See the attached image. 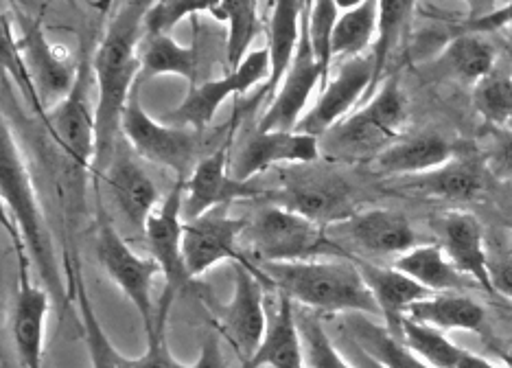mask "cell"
I'll list each match as a JSON object with an SVG mask.
<instances>
[{
    "instance_id": "cell-1",
    "label": "cell",
    "mask_w": 512,
    "mask_h": 368,
    "mask_svg": "<svg viewBox=\"0 0 512 368\" xmlns=\"http://www.w3.org/2000/svg\"><path fill=\"white\" fill-rule=\"evenodd\" d=\"M151 3L134 0L114 11L99 49L92 57L97 82V160L106 171L114 160L116 136L121 134L123 114L141 75V44L145 38V16Z\"/></svg>"
},
{
    "instance_id": "cell-2",
    "label": "cell",
    "mask_w": 512,
    "mask_h": 368,
    "mask_svg": "<svg viewBox=\"0 0 512 368\" xmlns=\"http://www.w3.org/2000/svg\"><path fill=\"white\" fill-rule=\"evenodd\" d=\"M256 272L263 274L261 279L272 290L313 312L381 316L362 272L351 259L261 263Z\"/></svg>"
},
{
    "instance_id": "cell-3",
    "label": "cell",
    "mask_w": 512,
    "mask_h": 368,
    "mask_svg": "<svg viewBox=\"0 0 512 368\" xmlns=\"http://www.w3.org/2000/svg\"><path fill=\"white\" fill-rule=\"evenodd\" d=\"M407 123V99L397 77L383 82L351 117L320 138L322 154L333 160H375L397 143Z\"/></svg>"
},
{
    "instance_id": "cell-4",
    "label": "cell",
    "mask_w": 512,
    "mask_h": 368,
    "mask_svg": "<svg viewBox=\"0 0 512 368\" xmlns=\"http://www.w3.org/2000/svg\"><path fill=\"white\" fill-rule=\"evenodd\" d=\"M0 193H3L7 211L20 228L22 244L29 250L44 283L51 290L60 292L62 279L60 270L55 266L49 228H46V220L42 215L38 193L36 187H33L27 163L22 158L20 147L7 123L3 125V152H0Z\"/></svg>"
},
{
    "instance_id": "cell-5",
    "label": "cell",
    "mask_w": 512,
    "mask_h": 368,
    "mask_svg": "<svg viewBox=\"0 0 512 368\" xmlns=\"http://www.w3.org/2000/svg\"><path fill=\"white\" fill-rule=\"evenodd\" d=\"M327 230L298 213L265 204L248 222L246 237L261 263L313 261L331 255L348 259L346 250L329 237Z\"/></svg>"
},
{
    "instance_id": "cell-6",
    "label": "cell",
    "mask_w": 512,
    "mask_h": 368,
    "mask_svg": "<svg viewBox=\"0 0 512 368\" xmlns=\"http://www.w3.org/2000/svg\"><path fill=\"white\" fill-rule=\"evenodd\" d=\"M92 84H97L95 71L84 55L71 92L46 112V123L55 141L79 169L95 167L97 160V108L90 103Z\"/></svg>"
},
{
    "instance_id": "cell-7",
    "label": "cell",
    "mask_w": 512,
    "mask_h": 368,
    "mask_svg": "<svg viewBox=\"0 0 512 368\" xmlns=\"http://www.w3.org/2000/svg\"><path fill=\"white\" fill-rule=\"evenodd\" d=\"M138 88L141 86H136L125 108L121 132L138 156L184 176L193 167L195 156L200 152V132L151 119L143 110L141 99H138Z\"/></svg>"
},
{
    "instance_id": "cell-8",
    "label": "cell",
    "mask_w": 512,
    "mask_h": 368,
    "mask_svg": "<svg viewBox=\"0 0 512 368\" xmlns=\"http://www.w3.org/2000/svg\"><path fill=\"white\" fill-rule=\"evenodd\" d=\"M265 204L281 206L324 228L346 222L353 209V189L337 174H296L281 189H270Z\"/></svg>"
},
{
    "instance_id": "cell-9",
    "label": "cell",
    "mask_w": 512,
    "mask_h": 368,
    "mask_svg": "<svg viewBox=\"0 0 512 368\" xmlns=\"http://www.w3.org/2000/svg\"><path fill=\"white\" fill-rule=\"evenodd\" d=\"M267 77H270V53H267L265 46V49L250 51L237 71H230L226 77L211 79V82L189 88L180 106L167 114L169 125L202 132L213 123L215 114L224 106L228 97L243 95L252 86L267 82Z\"/></svg>"
},
{
    "instance_id": "cell-10",
    "label": "cell",
    "mask_w": 512,
    "mask_h": 368,
    "mask_svg": "<svg viewBox=\"0 0 512 368\" xmlns=\"http://www.w3.org/2000/svg\"><path fill=\"white\" fill-rule=\"evenodd\" d=\"M377 92L375 82V60L366 53L353 60H344L337 66L335 75H331L329 84L320 90V99L316 101L302 121L298 123V132L322 138L331 132L337 123L357 110L359 101L364 97H372Z\"/></svg>"
},
{
    "instance_id": "cell-11",
    "label": "cell",
    "mask_w": 512,
    "mask_h": 368,
    "mask_svg": "<svg viewBox=\"0 0 512 368\" xmlns=\"http://www.w3.org/2000/svg\"><path fill=\"white\" fill-rule=\"evenodd\" d=\"M265 281L250 261H235V292L230 303L221 309L219 329L232 342L243 364L259 351L267 329V292ZM241 364V366H243Z\"/></svg>"
},
{
    "instance_id": "cell-12",
    "label": "cell",
    "mask_w": 512,
    "mask_h": 368,
    "mask_svg": "<svg viewBox=\"0 0 512 368\" xmlns=\"http://www.w3.org/2000/svg\"><path fill=\"white\" fill-rule=\"evenodd\" d=\"M228 149L230 138L217 147L213 154L197 160L191 178L184 182V222H193L197 217L215 209H226L237 200H265L270 189L254 187L250 182H239L228 171Z\"/></svg>"
},
{
    "instance_id": "cell-13",
    "label": "cell",
    "mask_w": 512,
    "mask_h": 368,
    "mask_svg": "<svg viewBox=\"0 0 512 368\" xmlns=\"http://www.w3.org/2000/svg\"><path fill=\"white\" fill-rule=\"evenodd\" d=\"M97 257L101 268L116 283V287L130 298V303L141 314L145 331H151L156 322V305L151 298V285L160 272L158 263L151 257H138L136 252L125 244L112 224H101L97 237Z\"/></svg>"
},
{
    "instance_id": "cell-14",
    "label": "cell",
    "mask_w": 512,
    "mask_h": 368,
    "mask_svg": "<svg viewBox=\"0 0 512 368\" xmlns=\"http://www.w3.org/2000/svg\"><path fill=\"white\" fill-rule=\"evenodd\" d=\"M16 42L36 95V108L42 110L51 103L57 106L71 92L79 64H73L64 49L46 40L40 20L22 22V36Z\"/></svg>"
},
{
    "instance_id": "cell-15",
    "label": "cell",
    "mask_w": 512,
    "mask_h": 368,
    "mask_svg": "<svg viewBox=\"0 0 512 368\" xmlns=\"http://www.w3.org/2000/svg\"><path fill=\"white\" fill-rule=\"evenodd\" d=\"M316 88H324V77L313 57L307 36V11L302 18L300 44L285 79L270 99V106L259 121V132H294L305 117V108Z\"/></svg>"
},
{
    "instance_id": "cell-16",
    "label": "cell",
    "mask_w": 512,
    "mask_h": 368,
    "mask_svg": "<svg viewBox=\"0 0 512 368\" xmlns=\"http://www.w3.org/2000/svg\"><path fill=\"white\" fill-rule=\"evenodd\" d=\"M248 222L243 217H230L224 209H215L193 222H184L182 252L186 272L200 279L221 261H239L237 241L246 233Z\"/></svg>"
},
{
    "instance_id": "cell-17",
    "label": "cell",
    "mask_w": 512,
    "mask_h": 368,
    "mask_svg": "<svg viewBox=\"0 0 512 368\" xmlns=\"http://www.w3.org/2000/svg\"><path fill=\"white\" fill-rule=\"evenodd\" d=\"M184 180L180 178L176 187L169 191L165 200L160 202L154 215L149 217L145 226L147 246L151 259L158 263L160 274L165 276V294H176L191 281L186 272L184 252H182V235H184Z\"/></svg>"
},
{
    "instance_id": "cell-18",
    "label": "cell",
    "mask_w": 512,
    "mask_h": 368,
    "mask_svg": "<svg viewBox=\"0 0 512 368\" xmlns=\"http://www.w3.org/2000/svg\"><path fill=\"white\" fill-rule=\"evenodd\" d=\"M438 246L460 274L475 281L486 292H493L491 259L486 255L482 224L469 211H440L432 220Z\"/></svg>"
},
{
    "instance_id": "cell-19",
    "label": "cell",
    "mask_w": 512,
    "mask_h": 368,
    "mask_svg": "<svg viewBox=\"0 0 512 368\" xmlns=\"http://www.w3.org/2000/svg\"><path fill=\"white\" fill-rule=\"evenodd\" d=\"M320 138L294 132H259L252 134L237 152L230 174L239 182H250L276 165H311L320 158Z\"/></svg>"
},
{
    "instance_id": "cell-20",
    "label": "cell",
    "mask_w": 512,
    "mask_h": 368,
    "mask_svg": "<svg viewBox=\"0 0 512 368\" xmlns=\"http://www.w3.org/2000/svg\"><path fill=\"white\" fill-rule=\"evenodd\" d=\"M18 296L14 309V342L18 358L25 368H42V349H44V322L49 312V292L40 285L31 283L29 276V257L25 255V244H18Z\"/></svg>"
},
{
    "instance_id": "cell-21",
    "label": "cell",
    "mask_w": 512,
    "mask_h": 368,
    "mask_svg": "<svg viewBox=\"0 0 512 368\" xmlns=\"http://www.w3.org/2000/svg\"><path fill=\"white\" fill-rule=\"evenodd\" d=\"M458 156V145L438 132H418L401 136L386 152L372 160V169L379 176L412 178L429 174Z\"/></svg>"
},
{
    "instance_id": "cell-22",
    "label": "cell",
    "mask_w": 512,
    "mask_h": 368,
    "mask_svg": "<svg viewBox=\"0 0 512 368\" xmlns=\"http://www.w3.org/2000/svg\"><path fill=\"white\" fill-rule=\"evenodd\" d=\"M335 233H342L370 255H405L416 248V233L410 220L399 211L368 209L357 211L346 222L335 224Z\"/></svg>"
},
{
    "instance_id": "cell-23",
    "label": "cell",
    "mask_w": 512,
    "mask_h": 368,
    "mask_svg": "<svg viewBox=\"0 0 512 368\" xmlns=\"http://www.w3.org/2000/svg\"><path fill=\"white\" fill-rule=\"evenodd\" d=\"M241 368H307L294 303L281 292L267 294V329L259 351Z\"/></svg>"
},
{
    "instance_id": "cell-24",
    "label": "cell",
    "mask_w": 512,
    "mask_h": 368,
    "mask_svg": "<svg viewBox=\"0 0 512 368\" xmlns=\"http://www.w3.org/2000/svg\"><path fill=\"white\" fill-rule=\"evenodd\" d=\"M486 160L477 156H456L451 163L442 165L429 174L401 178V187L425 198L467 202L486 191L488 184Z\"/></svg>"
},
{
    "instance_id": "cell-25",
    "label": "cell",
    "mask_w": 512,
    "mask_h": 368,
    "mask_svg": "<svg viewBox=\"0 0 512 368\" xmlns=\"http://www.w3.org/2000/svg\"><path fill=\"white\" fill-rule=\"evenodd\" d=\"M355 263L364 276L372 298H375L381 318L386 322V329L394 338L401 340V325L405 320L407 309L416 305L418 301H423V298L432 296V292H429L421 283H416L412 276L399 272L394 266L383 268L368 261H355Z\"/></svg>"
},
{
    "instance_id": "cell-26",
    "label": "cell",
    "mask_w": 512,
    "mask_h": 368,
    "mask_svg": "<svg viewBox=\"0 0 512 368\" xmlns=\"http://www.w3.org/2000/svg\"><path fill=\"white\" fill-rule=\"evenodd\" d=\"M106 184L127 222L145 233L149 217L160 206L156 184L147 176V171L138 167L132 158L116 156L106 171Z\"/></svg>"
},
{
    "instance_id": "cell-27",
    "label": "cell",
    "mask_w": 512,
    "mask_h": 368,
    "mask_svg": "<svg viewBox=\"0 0 512 368\" xmlns=\"http://www.w3.org/2000/svg\"><path fill=\"white\" fill-rule=\"evenodd\" d=\"M305 3L296 0H281L272 5L270 16V36H267V53H270V77L265 82V95L274 97V92L281 86L289 66H292L300 33H302V18H305Z\"/></svg>"
},
{
    "instance_id": "cell-28",
    "label": "cell",
    "mask_w": 512,
    "mask_h": 368,
    "mask_svg": "<svg viewBox=\"0 0 512 368\" xmlns=\"http://www.w3.org/2000/svg\"><path fill=\"white\" fill-rule=\"evenodd\" d=\"M405 318L438 331L482 333L486 327L484 307L464 294H432L407 309Z\"/></svg>"
},
{
    "instance_id": "cell-29",
    "label": "cell",
    "mask_w": 512,
    "mask_h": 368,
    "mask_svg": "<svg viewBox=\"0 0 512 368\" xmlns=\"http://www.w3.org/2000/svg\"><path fill=\"white\" fill-rule=\"evenodd\" d=\"M176 75L189 82V88L197 86L200 75V49L197 44L182 46L171 36H145L141 44V75L138 86L147 79Z\"/></svg>"
},
{
    "instance_id": "cell-30",
    "label": "cell",
    "mask_w": 512,
    "mask_h": 368,
    "mask_svg": "<svg viewBox=\"0 0 512 368\" xmlns=\"http://www.w3.org/2000/svg\"><path fill=\"white\" fill-rule=\"evenodd\" d=\"M394 268L412 276L416 283L427 287L432 294H460L469 287L467 276L456 270L438 244L412 248L410 252L397 257Z\"/></svg>"
},
{
    "instance_id": "cell-31",
    "label": "cell",
    "mask_w": 512,
    "mask_h": 368,
    "mask_svg": "<svg viewBox=\"0 0 512 368\" xmlns=\"http://www.w3.org/2000/svg\"><path fill=\"white\" fill-rule=\"evenodd\" d=\"M342 329L383 368H434L418 358L410 347H405V342L394 338L386 325H377L370 316L351 314L344 320Z\"/></svg>"
},
{
    "instance_id": "cell-32",
    "label": "cell",
    "mask_w": 512,
    "mask_h": 368,
    "mask_svg": "<svg viewBox=\"0 0 512 368\" xmlns=\"http://www.w3.org/2000/svg\"><path fill=\"white\" fill-rule=\"evenodd\" d=\"M495 46L480 33H460L442 51L438 66L449 77L464 84L477 86L491 73H495Z\"/></svg>"
},
{
    "instance_id": "cell-33",
    "label": "cell",
    "mask_w": 512,
    "mask_h": 368,
    "mask_svg": "<svg viewBox=\"0 0 512 368\" xmlns=\"http://www.w3.org/2000/svg\"><path fill=\"white\" fill-rule=\"evenodd\" d=\"M379 31V3L364 0L344 9L333 29V60H353L372 51Z\"/></svg>"
},
{
    "instance_id": "cell-34",
    "label": "cell",
    "mask_w": 512,
    "mask_h": 368,
    "mask_svg": "<svg viewBox=\"0 0 512 368\" xmlns=\"http://www.w3.org/2000/svg\"><path fill=\"white\" fill-rule=\"evenodd\" d=\"M71 290L77 298V309L81 318V329H84V338L88 344L92 368H132V360L114 347L108 333L103 331L101 320L95 314V307L86 290V283L81 279V270L73 268L71 272Z\"/></svg>"
},
{
    "instance_id": "cell-35",
    "label": "cell",
    "mask_w": 512,
    "mask_h": 368,
    "mask_svg": "<svg viewBox=\"0 0 512 368\" xmlns=\"http://www.w3.org/2000/svg\"><path fill=\"white\" fill-rule=\"evenodd\" d=\"M259 7L261 5L254 0H219L211 11V16L228 25L226 55L230 71H237L241 62L250 55L248 49L261 29Z\"/></svg>"
},
{
    "instance_id": "cell-36",
    "label": "cell",
    "mask_w": 512,
    "mask_h": 368,
    "mask_svg": "<svg viewBox=\"0 0 512 368\" xmlns=\"http://www.w3.org/2000/svg\"><path fill=\"white\" fill-rule=\"evenodd\" d=\"M412 11L414 3H410V0H383V3H379V31L370 51L372 60H375L377 86L381 84L383 75H386V64L390 62L392 53L397 51L403 33L407 25H410Z\"/></svg>"
},
{
    "instance_id": "cell-37",
    "label": "cell",
    "mask_w": 512,
    "mask_h": 368,
    "mask_svg": "<svg viewBox=\"0 0 512 368\" xmlns=\"http://www.w3.org/2000/svg\"><path fill=\"white\" fill-rule=\"evenodd\" d=\"M401 342H405V347H410L418 358H423L434 368H458L464 353V349L456 347L442 331L418 325V322L407 318L401 325Z\"/></svg>"
},
{
    "instance_id": "cell-38",
    "label": "cell",
    "mask_w": 512,
    "mask_h": 368,
    "mask_svg": "<svg viewBox=\"0 0 512 368\" xmlns=\"http://www.w3.org/2000/svg\"><path fill=\"white\" fill-rule=\"evenodd\" d=\"M473 106L486 125L506 130L512 125V77L491 73L473 88Z\"/></svg>"
},
{
    "instance_id": "cell-39",
    "label": "cell",
    "mask_w": 512,
    "mask_h": 368,
    "mask_svg": "<svg viewBox=\"0 0 512 368\" xmlns=\"http://www.w3.org/2000/svg\"><path fill=\"white\" fill-rule=\"evenodd\" d=\"M340 5L335 0H318V3H309L307 11V36L313 57L322 71L324 86L331 79V64H333V29L335 22L340 18ZM324 90V88H322Z\"/></svg>"
},
{
    "instance_id": "cell-40",
    "label": "cell",
    "mask_w": 512,
    "mask_h": 368,
    "mask_svg": "<svg viewBox=\"0 0 512 368\" xmlns=\"http://www.w3.org/2000/svg\"><path fill=\"white\" fill-rule=\"evenodd\" d=\"M298 329L307 368H355L344 358V353L337 347V342L329 336V331L324 329L318 316L300 314Z\"/></svg>"
},
{
    "instance_id": "cell-41",
    "label": "cell",
    "mask_w": 512,
    "mask_h": 368,
    "mask_svg": "<svg viewBox=\"0 0 512 368\" xmlns=\"http://www.w3.org/2000/svg\"><path fill=\"white\" fill-rule=\"evenodd\" d=\"M173 303V296L162 292L158 307H156V322L151 331H147V349L141 358L132 360V368H195L189 364H182L171 353L167 342V316Z\"/></svg>"
},
{
    "instance_id": "cell-42",
    "label": "cell",
    "mask_w": 512,
    "mask_h": 368,
    "mask_svg": "<svg viewBox=\"0 0 512 368\" xmlns=\"http://www.w3.org/2000/svg\"><path fill=\"white\" fill-rule=\"evenodd\" d=\"M215 0H165V3H151L145 16V36H169L171 29L184 18L197 16L208 11L211 14Z\"/></svg>"
},
{
    "instance_id": "cell-43",
    "label": "cell",
    "mask_w": 512,
    "mask_h": 368,
    "mask_svg": "<svg viewBox=\"0 0 512 368\" xmlns=\"http://www.w3.org/2000/svg\"><path fill=\"white\" fill-rule=\"evenodd\" d=\"M486 167L493 176L502 180H512V125L502 130L499 138L495 141L491 154L486 158Z\"/></svg>"
},
{
    "instance_id": "cell-44",
    "label": "cell",
    "mask_w": 512,
    "mask_h": 368,
    "mask_svg": "<svg viewBox=\"0 0 512 368\" xmlns=\"http://www.w3.org/2000/svg\"><path fill=\"white\" fill-rule=\"evenodd\" d=\"M337 347H340L344 358L355 368H383L375 358H370V355L362 347H359V344L351 336H348L344 329H340V336H337Z\"/></svg>"
},
{
    "instance_id": "cell-45",
    "label": "cell",
    "mask_w": 512,
    "mask_h": 368,
    "mask_svg": "<svg viewBox=\"0 0 512 368\" xmlns=\"http://www.w3.org/2000/svg\"><path fill=\"white\" fill-rule=\"evenodd\" d=\"M491 283L495 294L512 301V257L491 261Z\"/></svg>"
},
{
    "instance_id": "cell-46",
    "label": "cell",
    "mask_w": 512,
    "mask_h": 368,
    "mask_svg": "<svg viewBox=\"0 0 512 368\" xmlns=\"http://www.w3.org/2000/svg\"><path fill=\"white\" fill-rule=\"evenodd\" d=\"M195 368H228L224 353H221L217 338H206L202 344L200 360H197Z\"/></svg>"
},
{
    "instance_id": "cell-47",
    "label": "cell",
    "mask_w": 512,
    "mask_h": 368,
    "mask_svg": "<svg viewBox=\"0 0 512 368\" xmlns=\"http://www.w3.org/2000/svg\"><path fill=\"white\" fill-rule=\"evenodd\" d=\"M458 368H499L493 362H488L482 355H475L471 351H464L462 358L458 362Z\"/></svg>"
},
{
    "instance_id": "cell-48",
    "label": "cell",
    "mask_w": 512,
    "mask_h": 368,
    "mask_svg": "<svg viewBox=\"0 0 512 368\" xmlns=\"http://www.w3.org/2000/svg\"><path fill=\"white\" fill-rule=\"evenodd\" d=\"M495 355L499 360L504 362L506 368H512V340H506V342H497L493 347Z\"/></svg>"
},
{
    "instance_id": "cell-49",
    "label": "cell",
    "mask_w": 512,
    "mask_h": 368,
    "mask_svg": "<svg viewBox=\"0 0 512 368\" xmlns=\"http://www.w3.org/2000/svg\"><path fill=\"white\" fill-rule=\"evenodd\" d=\"M508 31H510V36H512V20H510V25H508Z\"/></svg>"
},
{
    "instance_id": "cell-50",
    "label": "cell",
    "mask_w": 512,
    "mask_h": 368,
    "mask_svg": "<svg viewBox=\"0 0 512 368\" xmlns=\"http://www.w3.org/2000/svg\"><path fill=\"white\" fill-rule=\"evenodd\" d=\"M510 62H512V46H510ZM512 77V75H510Z\"/></svg>"
}]
</instances>
